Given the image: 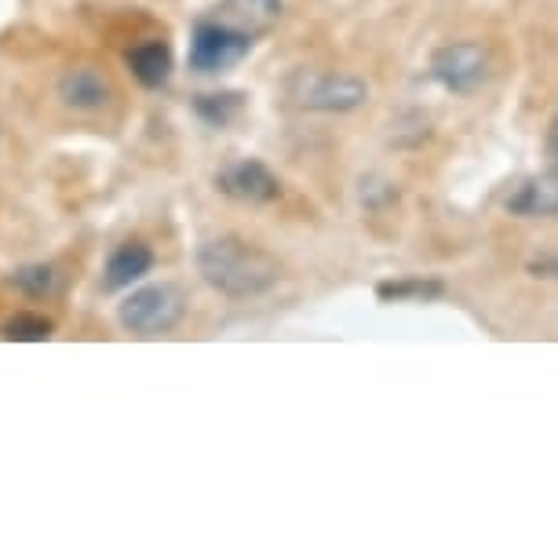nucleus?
<instances>
[{
  "mask_svg": "<svg viewBox=\"0 0 558 558\" xmlns=\"http://www.w3.org/2000/svg\"><path fill=\"white\" fill-rule=\"evenodd\" d=\"M544 150H547V161L558 165V113L547 124V140H544Z\"/></svg>",
  "mask_w": 558,
  "mask_h": 558,
  "instance_id": "obj_16",
  "label": "nucleus"
},
{
  "mask_svg": "<svg viewBox=\"0 0 558 558\" xmlns=\"http://www.w3.org/2000/svg\"><path fill=\"white\" fill-rule=\"evenodd\" d=\"M150 267H154V252L146 248L143 241H124L107 263V278H102V286H107L110 292L132 289L143 274H150Z\"/></svg>",
  "mask_w": 558,
  "mask_h": 558,
  "instance_id": "obj_9",
  "label": "nucleus"
},
{
  "mask_svg": "<svg viewBox=\"0 0 558 558\" xmlns=\"http://www.w3.org/2000/svg\"><path fill=\"white\" fill-rule=\"evenodd\" d=\"M252 51V37L227 23H197L191 37V70L223 73Z\"/></svg>",
  "mask_w": 558,
  "mask_h": 558,
  "instance_id": "obj_4",
  "label": "nucleus"
},
{
  "mask_svg": "<svg viewBox=\"0 0 558 558\" xmlns=\"http://www.w3.org/2000/svg\"><path fill=\"white\" fill-rule=\"evenodd\" d=\"M216 186L219 194H227L230 202L241 205H270L281 197V179L263 161H256V157H241V161L227 165L216 175Z\"/></svg>",
  "mask_w": 558,
  "mask_h": 558,
  "instance_id": "obj_6",
  "label": "nucleus"
},
{
  "mask_svg": "<svg viewBox=\"0 0 558 558\" xmlns=\"http://www.w3.org/2000/svg\"><path fill=\"white\" fill-rule=\"evenodd\" d=\"M530 274L533 278H558V256H544V259L530 263Z\"/></svg>",
  "mask_w": 558,
  "mask_h": 558,
  "instance_id": "obj_15",
  "label": "nucleus"
},
{
  "mask_svg": "<svg viewBox=\"0 0 558 558\" xmlns=\"http://www.w3.org/2000/svg\"><path fill=\"white\" fill-rule=\"evenodd\" d=\"M129 66L143 88H161L172 73V48L165 40H146V45L129 51Z\"/></svg>",
  "mask_w": 558,
  "mask_h": 558,
  "instance_id": "obj_10",
  "label": "nucleus"
},
{
  "mask_svg": "<svg viewBox=\"0 0 558 558\" xmlns=\"http://www.w3.org/2000/svg\"><path fill=\"white\" fill-rule=\"evenodd\" d=\"M194 110L202 113L208 124H227L241 110V96H238V92H223V96H202L194 102Z\"/></svg>",
  "mask_w": 558,
  "mask_h": 558,
  "instance_id": "obj_14",
  "label": "nucleus"
},
{
  "mask_svg": "<svg viewBox=\"0 0 558 558\" xmlns=\"http://www.w3.org/2000/svg\"><path fill=\"white\" fill-rule=\"evenodd\" d=\"M51 329H56V325H51V318H45V314L23 311L0 325V336H4V340H15V343H40V340H48Z\"/></svg>",
  "mask_w": 558,
  "mask_h": 558,
  "instance_id": "obj_12",
  "label": "nucleus"
},
{
  "mask_svg": "<svg viewBox=\"0 0 558 558\" xmlns=\"http://www.w3.org/2000/svg\"><path fill=\"white\" fill-rule=\"evenodd\" d=\"M241 4L252 8V12H256V15H278L286 0H241Z\"/></svg>",
  "mask_w": 558,
  "mask_h": 558,
  "instance_id": "obj_17",
  "label": "nucleus"
},
{
  "mask_svg": "<svg viewBox=\"0 0 558 558\" xmlns=\"http://www.w3.org/2000/svg\"><path fill=\"white\" fill-rule=\"evenodd\" d=\"M197 270L216 292H223L230 300H248L263 296L267 289L278 286L281 267L270 252H263L252 241L241 238H213L197 248Z\"/></svg>",
  "mask_w": 558,
  "mask_h": 558,
  "instance_id": "obj_1",
  "label": "nucleus"
},
{
  "mask_svg": "<svg viewBox=\"0 0 558 558\" xmlns=\"http://www.w3.org/2000/svg\"><path fill=\"white\" fill-rule=\"evenodd\" d=\"M446 292V286L435 278H402V281H384L376 289V296L384 303H402V300H435Z\"/></svg>",
  "mask_w": 558,
  "mask_h": 558,
  "instance_id": "obj_11",
  "label": "nucleus"
},
{
  "mask_svg": "<svg viewBox=\"0 0 558 558\" xmlns=\"http://www.w3.org/2000/svg\"><path fill=\"white\" fill-rule=\"evenodd\" d=\"M62 107L77 110V113H96L102 110L107 102L113 99V88H110V77L96 66H73L59 77L56 84Z\"/></svg>",
  "mask_w": 558,
  "mask_h": 558,
  "instance_id": "obj_7",
  "label": "nucleus"
},
{
  "mask_svg": "<svg viewBox=\"0 0 558 558\" xmlns=\"http://www.w3.org/2000/svg\"><path fill=\"white\" fill-rule=\"evenodd\" d=\"M296 102L322 113H351L368 102V84L351 73H311L300 81Z\"/></svg>",
  "mask_w": 558,
  "mask_h": 558,
  "instance_id": "obj_5",
  "label": "nucleus"
},
{
  "mask_svg": "<svg viewBox=\"0 0 558 558\" xmlns=\"http://www.w3.org/2000/svg\"><path fill=\"white\" fill-rule=\"evenodd\" d=\"M12 286L19 292H26V296L40 300V296H48V292H56L59 274H56V267H48V263H29V267L12 274Z\"/></svg>",
  "mask_w": 558,
  "mask_h": 558,
  "instance_id": "obj_13",
  "label": "nucleus"
},
{
  "mask_svg": "<svg viewBox=\"0 0 558 558\" xmlns=\"http://www.w3.org/2000/svg\"><path fill=\"white\" fill-rule=\"evenodd\" d=\"M508 213L519 219L558 216V172H541L525 179L519 191L508 197Z\"/></svg>",
  "mask_w": 558,
  "mask_h": 558,
  "instance_id": "obj_8",
  "label": "nucleus"
},
{
  "mask_svg": "<svg viewBox=\"0 0 558 558\" xmlns=\"http://www.w3.org/2000/svg\"><path fill=\"white\" fill-rule=\"evenodd\" d=\"M186 311L183 292L175 286H146L135 289L129 300L121 303V325L140 336H161L175 329Z\"/></svg>",
  "mask_w": 558,
  "mask_h": 558,
  "instance_id": "obj_3",
  "label": "nucleus"
},
{
  "mask_svg": "<svg viewBox=\"0 0 558 558\" xmlns=\"http://www.w3.org/2000/svg\"><path fill=\"white\" fill-rule=\"evenodd\" d=\"M489 73H493L489 48L475 45V40L441 45L435 56H430V77L446 92H452V96H471V92H478L482 84L489 81Z\"/></svg>",
  "mask_w": 558,
  "mask_h": 558,
  "instance_id": "obj_2",
  "label": "nucleus"
}]
</instances>
